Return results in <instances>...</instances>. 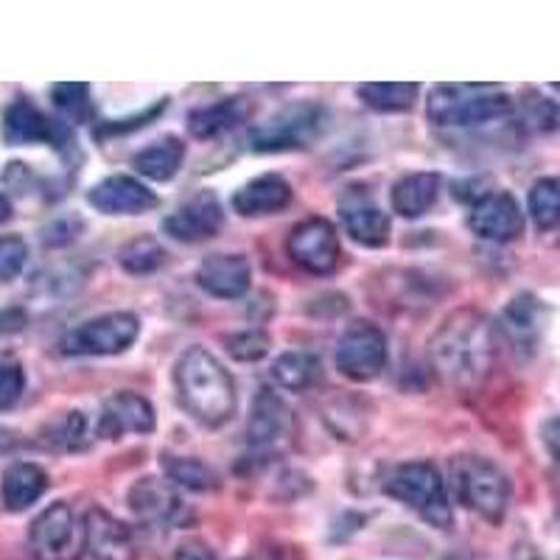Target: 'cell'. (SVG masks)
I'll list each match as a JSON object with an SVG mask.
<instances>
[{"label":"cell","instance_id":"34","mask_svg":"<svg viewBox=\"0 0 560 560\" xmlns=\"http://www.w3.org/2000/svg\"><path fill=\"white\" fill-rule=\"evenodd\" d=\"M51 98L59 113L73 124H84L93 118V102H90V88L79 82L54 84Z\"/></svg>","mask_w":560,"mask_h":560},{"label":"cell","instance_id":"28","mask_svg":"<svg viewBox=\"0 0 560 560\" xmlns=\"http://www.w3.org/2000/svg\"><path fill=\"white\" fill-rule=\"evenodd\" d=\"M420 88L409 82H370L359 88V98L376 113H404L418 102Z\"/></svg>","mask_w":560,"mask_h":560},{"label":"cell","instance_id":"5","mask_svg":"<svg viewBox=\"0 0 560 560\" xmlns=\"http://www.w3.org/2000/svg\"><path fill=\"white\" fill-rule=\"evenodd\" d=\"M452 482L459 504L474 510L485 522L499 524L510 508V479L508 474L493 465L490 459L465 454V457L452 459Z\"/></svg>","mask_w":560,"mask_h":560},{"label":"cell","instance_id":"32","mask_svg":"<svg viewBox=\"0 0 560 560\" xmlns=\"http://www.w3.org/2000/svg\"><path fill=\"white\" fill-rule=\"evenodd\" d=\"M45 443L59 452H79L88 446V418L82 412H65L45 427Z\"/></svg>","mask_w":560,"mask_h":560},{"label":"cell","instance_id":"12","mask_svg":"<svg viewBox=\"0 0 560 560\" xmlns=\"http://www.w3.org/2000/svg\"><path fill=\"white\" fill-rule=\"evenodd\" d=\"M135 555L138 549H135L132 529L127 524L109 516L102 508L88 510L82 549H79L77 560H135Z\"/></svg>","mask_w":560,"mask_h":560},{"label":"cell","instance_id":"11","mask_svg":"<svg viewBox=\"0 0 560 560\" xmlns=\"http://www.w3.org/2000/svg\"><path fill=\"white\" fill-rule=\"evenodd\" d=\"M289 255L300 269L312 275H331L339 267L342 247H339L337 228L328 219H306L289 236Z\"/></svg>","mask_w":560,"mask_h":560},{"label":"cell","instance_id":"10","mask_svg":"<svg viewBox=\"0 0 560 560\" xmlns=\"http://www.w3.org/2000/svg\"><path fill=\"white\" fill-rule=\"evenodd\" d=\"M129 508L138 518L154 527H185L191 522V510L179 497L177 485L168 479L158 477H143L129 488Z\"/></svg>","mask_w":560,"mask_h":560},{"label":"cell","instance_id":"24","mask_svg":"<svg viewBox=\"0 0 560 560\" xmlns=\"http://www.w3.org/2000/svg\"><path fill=\"white\" fill-rule=\"evenodd\" d=\"M45 490H48V474L34 463H12L3 471V482H0V497H3V508L20 513V510L32 508L39 502Z\"/></svg>","mask_w":560,"mask_h":560},{"label":"cell","instance_id":"35","mask_svg":"<svg viewBox=\"0 0 560 560\" xmlns=\"http://www.w3.org/2000/svg\"><path fill=\"white\" fill-rule=\"evenodd\" d=\"M224 345H228L230 357L238 359V362H261L272 350V342L264 331H238L224 339Z\"/></svg>","mask_w":560,"mask_h":560},{"label":"cell","instance_id":"14","mask_svg":"<svg viewBox=\"0 0 560 560\" xmlns=\"http://www.w3.org/2000/svg\"><path fill=\"white\" fill-rule=\"evenodd\" d=\"M224 224V210L217 194L202 191L163 219V233L174 242L199 244L213 238Z\"/></svg>","mask_w":560,"mask_h":560},{"label":"cell","instance_id":"31","mask_svg":"<svg viewBox=\"0 0 560 560\" xmlns=\"http://www.w3.org/2000/svg\"><path fill=\"white\" fill-rule=\"evenodd\" d=\"M118 264L129 275H152L166 264V249H163L158 238L138 236L129 244H124L121 253H118Z\"/></svg>","mask_w":560,"mask_h":560},{"label":"cell","instance_id":"20","mask_svg":"<svg viewBox=\"0 0 560 560\" xmlns=\"http://www.w3.org/2000/svg\"><path fill=\"white\" fill-rule=\"evenodd\" d=\"M544 306L541 300L533 294H518L508 308H504L502 319H499V334H504L516 353H533L538 339L544 334Z\"/></svg>","mask_w":560,"mask_h":560},{"label":"cell","instance_id":"15","mask_svg":"<svg viewBox=\"0 0 560 560\" xmlns=\"http://www.w3.org/2000/svg\"><path fill=\"white\" fill-rule=\"evenodd\" d=\"M88 202L107 217H138L158 205L152 188L127 174H113L88 191Z\"/></svg>","mask_w":560,"mask_h":560},{"label":"cell","instance_id":"25","mask_svg":"<svg viewBox=\"0 0 560 560\" xmlns=\"http://www.w3.org/2000/svg\"><path fill=\"white\" fill-rule=\"evenodd\" d=\"M185 160V143L174 135L154 140L147 149H140L132 158V168L140 177L154 179V183H168V179L177 177L179 166Z\"/></svg>","mask_w":560,"mask_h":560},{"label":"cell","instance_id":"4","mask_svg":"<svg viewBox=\"0 0 560 560\" xmlns=\"http://www.w3.org/2000/svg\"><path fill=\"white\" fill-rule=\"evenodd\" d=\"M384 493L395 502L407 504L420 518L438 529H448L454 522L448 490L440 471L432 463L415 459V463L395 465L384 479Z\"/></svg>","mask_w":560,"mask_h":560},{"label":"cell","instance_id":"16","mask_svg":"<svg viewBox=\"0 0 560 560\" xmlns=\"http://www.w3.org/2000/svg\"><path fill=\"white\" fill-rule=\"evenodd\" d=\"M98 438L121 440L127 434H152L154 409L152 404L138 393H115L102 407L96 423Z\"/></svg>","mask_w":560,"mask_h":560},{"label":"cell","instance_id":"36","mask_svg":"<svg viewBox=\"0 0 560 560\" xmlns=\"http://www.w3.org/2000/svg\"><path fill=\"white\" fill-rule=\"evenodd\" d=\"M26 389V373L14 359H0V409H9L20 401Z\"/></svg>","mask_w":560,"mask_h":560},{"label":"cell","instance_id":"26","mask_svg":"<svg viewBox=\"0 0 560 560\" xmlns=\"http://www.w3.org/2000/svg\"><path fill=\"white\" fill-rule=\"evenodd\" d=\"M249 107L244 98H222L217 104H208V107H199L188 115V132L199 140L219 138V135L236 129L238 124L247 121Z\"/></svg>","mask_w":560,"mask_h":560},{"label":"cell","instance_id":"9","mask_svg":"<svg viewBox=\"0 0 560 560\" xmlns=\"http://www.w3.org/2000/svg\"><path fill=\"white\" fill-rule=\"evenodd\" d=\"M3 138L12 147H26V143H51L59 152H70L77 147L73 129L65 121H54L32 98H18L3 113Z\"/></svg>","mask_w":560,"mask_h":560},{"label":"cell","instance_id":"13","mask_svg":"<svg viewBox=\"0 0 560 560\" xmlns=\"http://www.w3.org/2000/svg\"><path fill=\"white\" fill-rule=\"evenodd\" d=\"M468 228H471L479 238H485V242H516L524 233L522 205H518L516 197L508 191L485 194V197L471 208Z\"/></svg>","mask_w":560,"mask_h":560},{"label":"cell","instance_id":"8","mask_svg":"<svg viewBox=\"0 0 560 560\" xmlns=\"http://www.w3.org/2000/svg\"><path fill=\"white\" fill-rule=\"evenodd\" d=\"M337 368L350 382H373L387 368V337L373 323H350L337 345Z\"/></svg>","mask_w":560,"mask_h":560},{"label":"cell","instance_id":"40","mask_svg":"<svg viewBox=\"0 0 560 560\" xmlns=\"http://www.w3.org/2000/svg\"><path fill=\"white\" fill-rule=\"evenodd\" d=\"M9 219H12V202L0 194V224L9 222Z\"/></svg>","mask_w":560,"mask_h":560},{"label":"cell","instance_id":"7","mask_svg":"<svg viewBox=\"0 0 560 560\" xmlns=\"http://www.w3.org/2000/svg\"><path fill=\"white\" fill-rule=\"evenodd\" d=\"M140 337V319L129 312L102 314L70 328L59 348L68 357H115L132 348Z\"/></svg>","mask_w":560,"mask_h":560},{"label":"cell","instance_id":"29","mask_svg":"<svg viewBox=\"0 0 560 560\" xmlns=\"http://www.w3.org/2000/svg\"><path fill=\"white\" fill-rule=\"evenodd\" d=\"M163 471H166V479L177 488L185 490H197V493H205V490H217L219 488V474L205 465L202 459L197 457H174V454H163Z\"/></svg>","mask_w":560,"mask_h":560},{"label":"cell","instance_id":"3","mask_svg":"<svg viewBox=\"0 0 560 560\" xmlns=\"http://www.w3.org/2000/svg\"><path fill=\"white\" fill-rule=\"evenodd\" d=\"M429 121L438 127H482L513 113V98L493 84H440L429 96Z\"/></svg>","mask_w":560,"mask_h":560},{"label":"cell","instance_id":"30","mask_svg":"<svg viewBox=\"0 0 560 560\" xmlns=\"http://www.w3.org/2000/svg\"><path fill=\"white\" fill-rule=\"evenodd\" d=\"M529 219L535 228L552 230L560 224V177H544L529 188Z\"/></svg>","mask_w":560,"mask_h":560},{"label":"cell","instance_id":"18","mask_svg":"<svg viewBox=\"0 0 560 560\" xmlns=\"http://www.w3.org/2000/svg\"><path fill=\"white\" fill-rule=\"evenodd\" d=\"M28 547L37 560H65L73 547V510L54 502L34 518L28 529Z\"/></svg>","mask_w":560,"mask_h":560},{"label":"cell","instance_id":"22","mask_svg":"<svg viewBox=\"0 0 560 560\" xmlns=\"http://www.w3.org/2000/svg\"><path fill=\"white\" fill-rule=\"evenodd\" d=\"M292 202V185L278 174H264V177L249 179L233 194V210L238 217H269L280 213Z\"/></svg>","mask_w":560,"mask_h":560},{"label":"cell","instance_id":"42","mask_svg":"<svg viewBox=\"0 0 560 560\" xmlns=\"http://www.w3.org/2000/svg\"><path fill=\"white\" fill-rule=\"evenodd\" d=\"M555 90H560V84H555Z\"/></svg>","mask_w":560,"mask_h":560},{"label":"cell","instance_id":"33","mask_svg":"<svg viewBox=\"0 0 560 560\" xmlns=\"http://www.w3.org/2000/svg\"><path fill=\"white\" fill-rule=\"evenodd\" d=\"M518 109H522L524 127L533 129V132L549 135L558 129L560 107L552 102V98H547L544 93H538V90H527V93L522 96Z\"/></svg>","mask_w":560,"mask_h":560},{"label":"cell","instance_id":"19","mask_svg":"<svg viewBox=\"0 0 560 560\" xmlns=\"http://www.w3.org/2000/svg\"><path fill=\"white\" fill-rule=\"evenodd\" d=\"M339 213H342L345 233L357 244L378 249L389 242V230H393L389 217L364 194H348L339 202Z\"/></svg>","mask_w":560,"mask_h":560},{"label":"cell","instance_id":"39","mask_svg":"<svg viewBox=\"0 0 560 560\" xmlns=\"http://www.w3.org/2000/svg\"><path fill=\"white\" fill-rule=\"evenodd\" d=\"M174 560H219L213 555V549L208 544H199V541H188L174 552Z\"/></svg>","mask_w":560,"mask_h":560},{"label":"cell","instance_id":"27","mask_svg":"<svg viewBox=\"0 0 560 560\" xmlns=\"http://www.w3.org/2000/svg\"><path fill=\"white\" fill-rule=\"evenodd\" d=\"M319 359L306 350H287L280 353L272 364L275 382L283 389H292V393H306L314 382L319 378Z\"/></svg>","mask_w":560,"mask_h":560},{"label":"cell","instance_id":"2","mask_svg":"<svg viewBox=\"0 0 560 560\" xmlns=\"http://www.w3.org/2000/svg\"><path fill=\"white\" fill-rule=\"evenodd\" d=\"M179 404L202 427L217 429L236 415V384L210 350L188 348L174 368Z\"/></svg>","mask_w":560,"mask_h":560},{"label":"cell","instance_id":"1","mask_svg":"<svg viewBox=\"0 0 560 560\" xmlns=\"http://www.w3.org/2000/svg\"><path fill=\"white\" fill-rule=\"evenodd\" d=\"M499 350V331L477 308H457L448 314L429 339L434 370L452 387L474 389L488 378Z\"/></svg>","mask_w":560,"mask_h":560},{"label":"cell","instance_id":"21","mask_svg":"<svg viewBox=\"0 0 560 560\" xmlns=\"http://www.w3.org/2000/svg\"><path fill=\"white\" fill-rule=\"evenodd\" d=\"M292 429V409L287 407V401L275 395L272 389L264 387L261 393L255 395L253 412H249L247 423V440L249 446L255 448H269L275 446L278 440H283Z\"/></svg>","mask_w":560,"mask_h":560},{"label":"cell","instance_id":"41","mask_svg":"<svg viewBox=\"0 0 560 560\" xmlns=\"http://www.w3.org/2000/svg\"><path fill=\"white\" fill-rule=\"evenodd\" d=\"M9 446H12V438H9V432H0V452H7Z\"/></svg>","mask_w":560,"mask_h":560},{"label":"cell","instance_id":"6","mask_svg":"<svg viewBox=\"0 0 560 560\" xmlns=\"http://www.w3.org/2000/svg\"><path fill=\"white\" fill-rule=\"evenodd\" d=\"M328 124V113L317 102H300L280 109L272 118L249 132V143L255 152H292V149H308L323 135Z\"/></svg>","mask_w":560,"mask_h":560},{"label":"cell","instance_id":"37","mask_svg":"<svg viewBox=\"0 0 560 560\" xmlns=\"http://www.w3.org/2000/svg\"><path fill=\"white\" fill-rule=\"evenodd\" d=\"M28 261V247L23 238L3 236L0 238V280H14Z\"/></svg>","mask_w":560,"mask_h":560},{"label":"cell","instance_id":"38","mask_svg":"<svg viewBox=\"0 0 560 560\" xmlns=\"http://www.w3.org/2000/svg\"><path fill=\"white\" fill-rule=\"evenodd\" d=\"M541 438H544V446H547L549 457H552V463L560 468V418H552L544 423Z\"/></svg>","mask_w":560,"mask_h":560},{"label":"cell","instance_id":"23","mask_svg":"<svg viewBox=\"0 0 560 560\" xmlns=\"http://www.w3.org/2000/svg\"><path fill=\"white\" fill-rule=\"evenodd\" d=\"M440 197V177L432 172H418L407 174L393 185L389 194V205L398 217L404 219H420L427 217L429 210L434 208Z\"/></svg>","mask_w":560,"mask_h":560},{"label":"cell","instance_id":"17","mask_svg":"<svg viewBox=\"0 0 560 560\" xmlns=\"http://www.w3.org/2000/svg\"><path fill=\"white\" fill-rule=\"evenodd\" d=\"M197 283L210 294V298L238 300L249 292L253 269H249V261L244 255H208L197 269Z\"/></svg>","mask_w":560,"mask_h":560}]
</instances>
